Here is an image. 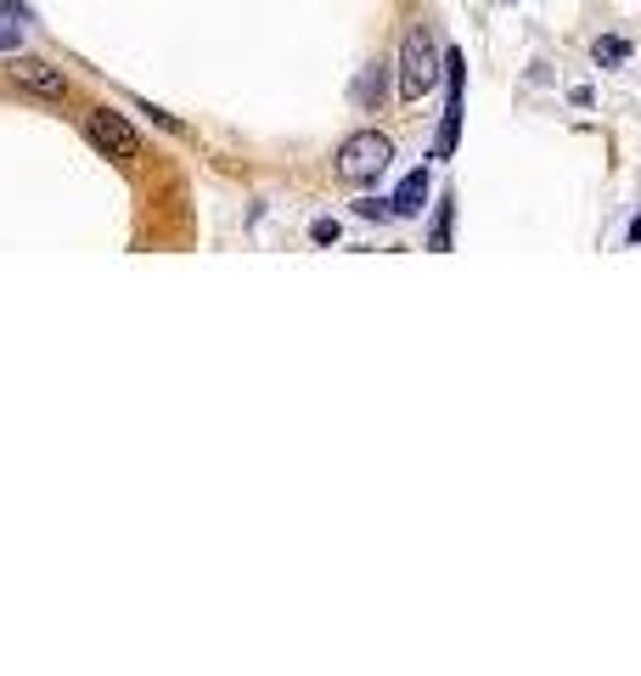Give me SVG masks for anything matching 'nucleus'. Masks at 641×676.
<instances>
[{"mask_svg":"<svg viewBox=\"0 0 641 676\" xmlns=\"http://www.w3.org/2000/svg\"><path fill=\"white\" fill-rule=\"evenodd\" d=\"M383 74H388V68H372V74L361 79V90H355V96H361V102H366V108H372V102H377V96H383Z\"/></svg>","mask_w":641,"mask_h":676,"instance_id":"obj_8","label":"nucleus"},{"mask_svg":"<svg viewBox=\"0 0 641 676\" xmlns=\"http://www.w3.org/2000/svg\"><path fill=\"white\" fill-rule=\"evenodd\" d=\"M12 79H18L23 90H34V96H68V79H63L52 63H40V57H18V63H12Z\"/></svg>","mask_w":641,"mask_h":676,"instance_id":"obj_5","label":"nucleus"},{"mask_svg":"<svg viewBox=\"0 0 641 676\" xmlns=\"http://www.w3.org/2000/svg\"><path fill=\"white\" fill-rule=\"evenodd\" d=\"M590 63H597V68H619V63H630V40H619V34L590 40Z\"/></svg>","mask_w":641,"mask_h":676,"instance_id":"obj_7","label":"nucleus"},{"mask_svg":"<svg viewBox=\"0 0 641 676\" xmlns=\"http://www.w3.org/2000/svg\"><path fill=\"white\" fill-rule=\"evenodd\" d=\"M445 79H451V102H445V124H439V141H433V159H451L456 153V135H462V90H467V63L451 45L445 52Z\"/></svg>","mask_w":641,"mask_h":676,"instance_id":"obj_3","label":"nucleus"},{"mask_svg":"<svg viewBox=\"0 0 641 676\" xmlns=\"http://www.w3.org/2000/svg\"><path fill=\"white\" fill-rule=\"evenodd\" d=\"M439 63H445V57L433 52V34L422 23L406 29V45H400V96H406V102H422V96L433 90Z\"/></svg>","mask_w":641,"mask_h":676,"instance_id":"obj_2","label":"nucleus"},{"mask_svg":"<svg viewBox=\"0 0 641 676\" xmlns=\"http://www.w3.org/2000/svg\"><path fill=\"white\" fill-rule=\"evenodd\" d=\"M355 209H361L366 220H388V204H383V198H361Z\"/></svg>","mask_w":641,"mask_h":676,"instance_id":"obj_10","label":"nucleus"},{"mask_svg":"<svg viewBox=\"0 0 641 676\" xmlns=\"http://www.w3.org/2000/svg\"><path fill=\"white\" fill-rule=\"evenodd\" d=\"M388 159H394V141H388L383 130H355V135L338 148V175L350 181V186H372V181L388 170Z\"/></svg>","mask_w":641,"mask_h":676,"instance_id":"obj_1","label":"nucleus"},{"mask_svg":"<svg viewBox=\"0 0 641 676\" xmlns=\"http://www.w3.org/2000/svg\"><path fill=\"white\" fill-rule=\"evenodd\" d=\"M85 135H90V148L96 153H108V159H135V130H130V119L124 113H108V108H96L90 119H85Z\"/></svg>","mask_w":641,"mask_h":676,"instance_id":"obj_4","label":"nucleus"},{"mask_svg":"<svg viewBox=\"0 0 641 676\" xmlns=\"http://www.w3.org/2000/svg\"><path fill=\"white\" fill-rule=\"evenodd\" d=\"M428 192H433V170H411L400 186H394V198H388V209L400 215V220H411V215H422V204H428Z\"/></svg>","mask_w":641,"mask_h":676,"instance_id":"obj_6","label":"nucleus"},{"mask_svg":"<svg viewBox=\"0 0 641 676\" xmlns=\"http://www.w3.org/2000/svg\"><path fill=\"white\" fill-rule=\"evenodd\" d=\"M625 237H630V243H641V215L630 220V231H625Z\"/></svg>","mask_w":641,"mask_h":676,"instance_id":"obj_12","label":"nucleus"},{"mask_svg":"<svg viewBox=\"0 0 641 676\" xmlns=\"http://www.w3.org/2000/svg\"><path fill=\"white\" fill-rule=\"evenodd\" d=\"M451 215H456V204L445 198V209H439V231H433V249H451Z\"/></svg>","mask_w":641,"mask_h":676,"instance_id":"obj_9","label":"nucleus"},{"mask_svg":"<svg viewBox=\"0 0 641 676\" xmlns=\"http://www.w3.org/2000/svg\"><path fill=\"white\" fill-rule=\"evenodd\" d=\"M310 237H316V243H338V220H316Z\"/></svg>","mask_w":641,"mask_h":676,"instance_id":"obj_11","label":"nucleus"}]
</instances>
